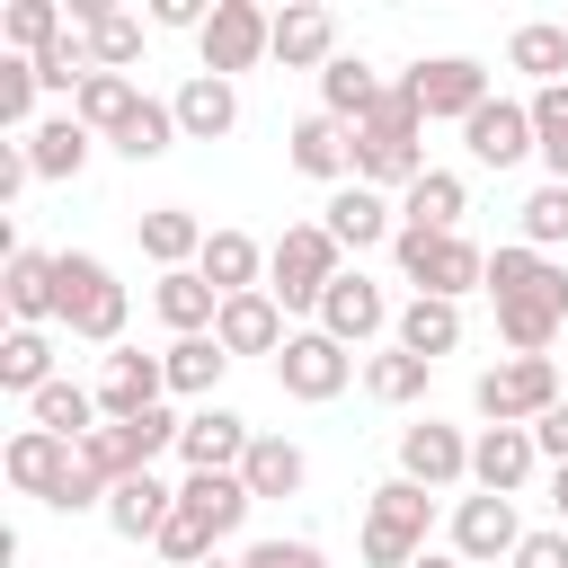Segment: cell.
Listing matches in <instances>:
<instances>
[{"label": "cell", "instance_id": "1", "mask_svg": "<svg viewBox=\"0 0 568 568\" xmlns=\"http://www.w3.org/2000/svg\"><path fill=\"white\" fill-rule=\"evenodd\" d=\"M124 284H115V266L98 257V248H62L53 257V328H71V337H89V346H124Z\"/></svg>", "mask_w": 568, "mask_h": 568}, {"label": "cell", "instance_id": "2", "mask_svg": "<svg viewBox=\"0 0 568 568\" xmlns=\"http://www.w3.org/2000/svg\"><path fill=\"white\" fill-rule=\"evenodd\" d=\"M337 275H346V248L328 240V222H293V231L266 248V293H275L284 311H311V320H320V302H328Z\"/></svg>", "mask_w": 568, "mask_h": 568}, {"label": "cell", "instance_id": "3", "mask_svg": "<svg viewBox=\"0 0 568 568\" xmlns=\"http://www.w3.org/2000/svg\"><path fill=\"white\" fill-rule=\"evenodd\" d=\"M435 532V497L417 479H382L364 497V568H417Z\"/></svg>", "mask_w": 568, "mask_h": 568}, {"label": "cell", "instance_id": "4", "mask_svg": "<svg viewBox=\"0 0 568 568\" xmlns=\"http://www.w3.org/2000/svg\"><path fill=\"white\" fill-rule=\"evenodd\" d=\"M559 399H568V390H559V364H550V355H506V364H488V373L470 382V408H479L488 426H541Z\"/></svg>", "mask_w": 568, "mask_h": 568}, {"label": "cell", "instance_id": "5", "mask_svg": "<svg viewBox=\"0 0 568 568\" xmlns=\"http://www.w3.org/2000/svg\"><path fill=\"white\" fill-rule=\"evenodd\" d=\"M390 257H399V275H408L417 293H435V302H462L470 284H488V248H470L462 231H399Z\"/></svg>", "mask_w": 568, "mask_h": 568}, {"label": "cell", "instance_id": "6", "mask_svg": "<svg viewBox=\"0 0 568 568\" xmlns=\"http://www.w3.org/2000/svg\"><path fill=\"white\" fill-rule=\"evenodd\" d=\"M195 53H204V71H213V80L257 71V62L275 53V9H257V0H213V18H204V36H195Z\"/></svg>", "mask_w": 568, "mask_h": 568}, {"label": "cell", "instance_id": "7", "mask_svg": "<svg viewBox=\"0 0 568 568\" xmlns=\"http://www.w3.org/2000/svg\"><path fill=\"white\" fill-rule=\"evenodd\" d=\"M346 382H355V355H346L328 328H293V337H284V355H275V390H284V399L328 408Z\"/></svg>", "mask_w": 568, "mask_h": 568}, {"label": "cell", "instance_id": "8", "mask_svg": "<svg viewBox=\"0 0 568 568\" xmlns=\"http://www.w3.org/2000/svg\"><path fill=\"white\" fill-rule=\"evenodd\" d=\"M399 80L417 89V106H426V124H435V115H453V124H470V115H479V106L497 98V89H488V71H479L470 53H435V62H408Z\"/></svg>", "mask_w": 568, "mask_h": 568}, {"label": "cell", "instance_id": "9", "mask_svg": "<svg viewBox=\"0 0 568 568\" xmlns=\"http://www.w3.org/2000/svg\"><path fill=\"white\" fill-rule=\"evenodd\" d=\"M89 390H98V417H106V426L151 417V408L169 399V364H160V355H142V346H115V355L98 364V382H89Z\"/></svg>", "mask_w": 568, "mask_h": 568}, {"label": "cell", "instance_id": "10", "mask_svg": "<svg viewBox=\"0 0 568 568\" xmlns=\"http://www.w3.org/2000/svg\"><path fill=\"white\" fill-rule=\"evenodd\" d=\"M399 479H417L426 497H435V488H462V479H470V435L444 426V417L399 426Z\"/></svg>", "mask_w": 568, "mask_h": 568}, {"label": "cell", "instance_id": "11", "mask_svg": "<svg viewBox=\"0 0 568 568\" xmlns=\"http://www.w3.org/2000/svg\"><path fill=\"white\" fill-rule=\"evenodd\" d=\"M426 124H364L355 133V186H417L426 178V142H417Z\"/></svg>", "mask_w": 568, "mask_h": 568}, {"label": "cell", "instance_id": "12", "mask_svg": "<svg viewBox=\"0 0 568 568\" xmlns=\"http://www.w3.org/2000/svg\"><path fill=\"white\" fill-rule=\"evenodd\" d=\"M390 320H399V311H390V293H382L364 266H346V275L328 284V302H320V328H328L337 346H373Z\"/></svg>", "mask_w": 568, "mask_h": 568}, {"label": "cell", "instance_id": "13", "mask_svg": "<svg viewBox=\"0 0 568 568\" xmlns=\"http://www.w3.org/2000/svg\"><path fill=\"white\" fill-rule=\"evenodd\" d=\"M0 470H9V488L18 497H62V479L80 470V444H62V435H44V426H18L9 435V453H0Z\"/></svg>", "mask_w": 568, "mask_h": 568}, {"label": "cell", "instance_id": "14", "mask_svg": "<svg viewBox=\"0 0 568 568\" xmlns=\"http://www.w3.org/2000/svg\"><path fill=\"white\" fill-rule=\"evenodd\" d=\"M515 541H524V524H515V497H462L453 506V559L462 568H488V559H515Z\"/></svg>", "mask_w": 568, "mask_h": 568}, {"label": "cell", "instance_id": "15", "mask_svg": "<svg viewBox=\"0 0 568 568\" xmlns=\"http://www.w3.org/2000/svg\"><path fill=\"white\" fill-rule=\"evenodd\" d=\"M248 444H257V426H248L240 408L204 399V408L186 417V435H178V462H186V470H240V462H248Z\"/></svg>", "mask_w": 568, "mask_h": 568}, {"label": "cell", "instance_id": "16", "mask_svg": "<svg viewBox=\"0 0 568 568\" xmlns=\"http://www.w3.org/2000/svg\"><path fill=\"white\" fill-rule=\"evenodd\" d=\"M532 470H541V444H532V426H479V435H470V488H488V497H515Z\"/></svg>", "mask_w": 568, "mask_h": 568}, {"label": "cell", "instance_id": "17", "mask_svg": "<svg viewBox=\"0 0 568 568\" xmlns=\"http://www.w3.org/2000/svg\"><path fill=\"white\" fill-rule=\"evenodd\" d=\"M462 142H470L479 169H515V160H532V98H488V106L462 124Z\"/></svg>", "mask_w": 568, "mask_h": 568}, {"label": "cell", "instance_id": "18", "mask_svg": "<svg viewBox=\"0 0 568 568\" xmlns=\"http://www.w3.org/2000/svg\"><path fill=\"white\" fill-rule=\"evenodd\" d=\"M488 293L497 302H550V311H568V266L515 240V248H488Z\"/></svg>", "mask_w": 568, "mask_h": 568}, {"label": "cell", "instance_id": "19", "mask_svg": "<svg viewBox=\"0 0 568 568\" xmlns=\"http://www.w3.org/2000/svg\"><path fill=\"white\" fill-rule=\"evenodd\" d=\"M284 160H293L302 178H320V186H355V133H346L337 115H302V124L284 133Z\"/></svg>", "mask_w": 568, "mask_h": 568}, {"label": "cell", "instance_id": "20", "mask_svg": "<svg viewBox=\"0 0 568 568\" xmlns=\"http://www.w3.org/2000/svg\"><path fill=\"white\" fill-rule=\"evenodd\" d=\"M169 515H178V488H169L160 470H133V479L106 488V532H115V541H160Z\"/></svg>", "mask_w": 568, "mask_h": 568}, {"label": "cell", "instance_id": "21", "mask_svg": "<svg viewBox=\"0 0 568 568\" xmlns=\"http://www.w3.org/2000/svg\"><path fill=\"white\" fill-rule=\"evenodd\" d=\"M71 27L89 36V62H98V71H124V80H133V62H142V18H133V9H115V0H71Z\"/></svg>", "mask_w": 568, "mask_h": 568}, {"label": "cell", "instance_id": "22", "mask_svg": "<svg viewBox=\"0 0 568 568\" xmlns=\"http://www.w3.org/2000/svg\"><path fill=\"white\" fill-rule=\"evenodd\" d=\"M382 98H390V80H382V71H373L364 53H337V62L320 71V115H337L346 133H364Z\"/></svg>", "mask_w": 568, "mask_h": 568}, {"label": "cell", "instance_id": "23", "mask_svg": "<svg viewBox=\"0 0 568 568\" xmlns=\"http://www.w3.org/2000/svg\"><path fill=\"white\" fill-rule=\"evenodd\" d=\"M328 240L364 257V248L399 240V204H390L382 186H337V195H328Z\"/></svg>", "mask_w": 568, "mask_h": 568}, {"label": "cell", "instance_id": "24", "mask_svg": "<svg viewBox=\"0 0 568 568\" xmlns=\"http://www.w3.org/2000/svg\"><path fill=\"white\" fill-rule=\"evenodd\" d=\"M213 337H222V355H284V302L275 293H231L222 302V320H213Z\"/></svg>", "mask_w": 568, "mask_h": 568}, {"label": "cell", "instance_id": "25", "mask_svg": "<svg viewBox=\"0 0 568 568\" xmlns=\"http://www.w3.org/2000/svg\"><path fill=\"white\" fill-rule=\"evenodd\" d=\"M275 62H284V71H328V62H337V18L311 9V0L275 9Z\"/></svg>", "mask_w": 568, "mask_h": 568}, {"label": "cell", "instance_id": "26", "mask_svg": "<svg viewBox=\"0 0 568 568\" xmlns=\"http://www.w3.org/2000/svg\"><path fill=\"white\" fill-rule=\"evenodd\" d=\"M169 106H178V133H186V142H222V133L240 124V89H231V80H213V71L178 80V98H169Z\"/></svg>", "mask_w": 568, "mask_h": 568}, {"label": "cell", "instance_id": "27", "mask_svg": "<svg viewBox=\"0 0 568 568\" xmlns=\"http://www.w3.org/2000/svg\"><path fill=\"white\" fill-rule=\"evenodd\" d=\"M133 231H142V257H151L160 275H178V266H195V257H204V240H213V231H204V222H195L186 204H151V213L133 222Z\"/></svg>", "mask_w": 568, "mask_h": 568}, {"label": "cell", "instance_id": "28", "mask_svg": "<svg viewBox=\"0 0 568 568\" xmlns=\"http://www.w3.org/2000/svg\"><path fill=\"white\" fill-rule=\"evenodd\" d=\"M178 506H195V515L213 524V541H231V532L248 524V506H257V497H248V479H240V470H186V479H178Z\"/></svg>", "mask_w": 568, "mask_h": 568}, {"label": "cell", "instance_id": "29", "mask_svg": "<svg viewBox=\"0 0 568 568\" xmlns=\"http://www.w3.org/2000/svg\"><path fill=\"white\" fill-rule=\"evenodd\" d=\"M89 151H98V133H89L80 115H44V124L27 133V160H36V178H44V186L80 178V169H89Z\"/></svg>", "mask_w": 568, "mask_h": 568}, {"label": "cell", "instance_id": "30", "mask_svg": "<svg viewBox=\"0 0 568 568\" xmlns=\"http://www.w3.org/2000/svg\"><path fill=\"white\" fill-rule=\"evenodd\" d=\"M195 275H204L222 302H231V293H266V284H257V275H266V248H257L248 231H213L204 257H195Z\"/></svg>", "mask_w": 568, "mask_h": 568}, {"label": "cell", "instance_id": "31", "mask_svg": "<svg viewBox=\"0 0 568 568\" xmlns=\"http://www.w3.org/2000/svg\"><path fill=\"white\" fill-rule=\"evenodd\" d=\"M0 302H9L18 328H44V320H53V257H44V248H9V266H0Z\"/></svg>", "mask_w": 568, "mask_h": 568}, {"label": "cell", "instance_id": "32", "mask_svg": "<svg viewBox=\"0 0 568 568\" xmlns=\"http://www.w3.org/2000/svg\"><path fill=\"white\" fill-rule=\"evenodd\" d=\"M151 311H160L178 337H213V320H222V293H213L195 266H178V275H160V284H151Z\"/></svg>", "mask_w": 568, "mask_h": 568}, {"label": "cell", "instance_id": "33", "mask_svg": "<svg viewBox=\"0 0 568 568\" xmlns=\"http://www.w3.org/2000/svg\"><path fill=\"white\" fill-rule=\"evenodd\" d=\"M390 346H408V355L444 364V355L462 346V302H435V293H417V302L390 320Z\"/></svg>", "mask_w": 568, "mask_h": 568}, {"label": "cell", "instance_id": "34", "mask_svg": "<svg viewBox=\"0 0 568 568\" xmlns=\"http://www.w3.org/2000/svg\"><path fill=\"white\" fill-rule=\"evenodd\" d=\"M27 426H44V435H62V444H89L106 417H98V390H89V382H44V390L27 399Z\"/></svg>", "mask_w": 568, "mask_h": 568}, {"label": "cell", "instance_id": "35", "mask_svg": "<svg viewBox=\"0 0 568 568\" xmlns=\"http://www.w3.org/2000/svg\"><path fill=\"white\" fill-rule=\"evenodd\" d=\"M462 213H470V186H462L453 169H426V178L399 195V231H462Z\"/></svg>", "mask_w": 568, "mask_h": 568}, {"label": "cell", "instance_id": "36", "mask_svg": "<svg viewBox=\"0 0 568 568\" xmlns=\"http://www.w3.org/2000/svg\"><path fill=\"white\" fill-rule=\"evenodd\" d=\"M240 479H248V497H302L311 453H302L293 435H257V444H248V462H240Z\"/></svg>", "mask_w": 568, "mask_h": 568}, {"label": "cell", "instance_id": "37", "mask_svg": "<svg viewBox=\"0 0 568 568\" xmlns=\"http://www.w3.org/2000/svg\"><path fill=\"white\" fill-rule=\"evenodd\" d=\"M506 62L532 71V89H559V80H568V27H559V18H524V27L506 36Z\"/></svg>", "mask_w": 568, "mask_h": 568}, {"label": "cell", "instance_id": "38", "mask_svg": "<svg viewBox=\"0 0 568 568\" xmlns=\"http://www.w3.org/2000/svg\"><path fill=\"white\" fill-rule=\"evenodd\" d=\"M133 106H142V89H133L124 71H89V80H80V98H71V115H80V124H89L98 142H115Z\"/></svg>", "mask_w": 568, "mask_h": 568}, {"label": "cell", "instance_id": "39", "mask_svg": "<svg viewBox=\"0 0 568 568\" xmlns=\"http://www.w3.org/2000/svg\"><path fill=\"white\" fill-rule=\"evenodd\" d=\"M160 364H169V390H178V399H195V408H204V399H213V382L231 373L222 337H169V355H160Z\"/></svg>", "mask_w": 568, "mask_h": 568}, {"label": "cell", "instance_id": "40", "mask_svg": "<svg viewBox=\"0 0 568 568\" xmlns=\"http://www.w3.org/2000/svg\"><path fill=\"white\" fill-rule=\"evenodd\" d=\"M426 382H435V364H426V355H408V346L364 355V390H373L382 408H417V399H426Z\"/></svg>", "mask_w": 568, "mask_h": 568}, {"label": "cell", "instance_id": "41", "mask_svg": "<svg viewBox=\"0 0 568 568\" xmlns=\"http://www.w3.org/2000/svg\"><path fill=\"white\" fill-rule=\"evenodd\" d=\"M62 36H71V9H62V0H9V9H0V44L27 53V62H36L44 44H62Z\"/></svg>", "mask_w": 568, "mask_h": 568}, {"label": "cell", "instance_id": "42", "mask_svg": "<svg viewBox=\"0 0 568 568\" xmlns=\"http://www.w3.org/2000/svg\"><path fill=\"white\" fill-rule=\"evenodd\" d=\"M178 142H186V133H178V106H169V98H142V106L124 115V133H115V160L142 169V160H169Z\"/></svg>", "mask_w": 568, "mask_h": 568}, {"label": "cell", "instance_id": "43", "mask_svg": "<svg viewBox=\"0 0 568 568\" xmlns=\"http://www.w3.org/2000/svg\"><path fill=\"white\" fill-rule=\"evenodd\" d=\"M44 382H62V373H53V337H44V328H9V337H0V390L36 399Z\"/></svg>", "mask_w": 568, "mask_h": 568}, {"label": "cell", "instance_id": "44", "mask_svg": "<svg viewBox=\"0 0 568 568\" xmlns=\"http://www.w3.org/2000/svg\"><path fill=\"white\" fill-rule=\"evenodd\" d=\"M532 160L550 169V186H568V80L532 89Z\"/></svg>", "mask_w": 568, "mask_h": 568}, {"label": "cell", "instance_id": "45", "mask_svg": "<svg viewBox=\"0 0 568 568\" xmlns=\"http://www.w3.org/2000/svg\"><path fill=\"white\" fill-rule=\"evenodd\" d=\"M559 328H568V311H550V302H497V337L515 355H550Z\"/></svg>", "mask_w": 568, "mask_h": 568}, {"label": "cell", "instance_id": "46", "mask_svg": "<svg viewBox=\"0 0 568 568\" xmlns=\"http://www.w3.org/2000/svg\"><path fill=\"white\" fill-rule=\"evenodd\" d=\"M36 89H44V80H36V62H27V53H0V124H9L18 142L36 133V124H27V115H36Z\"/></svg>", "mask_w": 568, "mask_h": 568}, {"label": "cell", "instance_id": "47", "mask_svg": "<svg viewBox=\"0 0 568 568\" xmlns=\"http://www.w3.org/2000/svg\"><path fill=\"white\" fill-rule=\"evenodd\" d=\"M151 550H160L169 568H204V559H213V524H204L195 506H178V515L160 524V541H151Z\"/></svg>", "mask_w": 568, "mask_h": 568}, {"label": "cell", "instance_id": "48", "mask_svg": "<svg viewBox=\"0 0 568 568\" xmlns=\"http://www.w3.org/2000/svg\"><path fill=\"white\" fill-rule=\"evenodd\" d=\"M559 240H568V186H550V178H541V186L524 195V248H541V257H550Z\"/></svg>", "mask_w": 568, "mask_h": 568}, {"label": "cell", "instance_id": "49", "mask_svg": "<svg viewBox=\"0 0 568 568\" xmlns=\"http://www.w3.org/2000/svg\"><path fill=\"white\" fill-rule=\"evenodd\" d=\"M89 71H98V62H89V36H80V27H71L62 44H44V53H36V80H44V89H62V98H80V80H89Z\"/></svg>", "mask_w": 568, "mask_h": 568}, {"label": "cell", "instance_id": "50", "mask_svg": "<svg viewBox=\"0 0 568 568\" xmlns=\"http://www.w3.org/2000/svg\"><path fill=\"white\" fill-rule=\"evenodd\" d=\"M240 568H328V550H320V541H302V532H293V541L275 532V541H248V550H240Z\"/></svg>", "mask_w": 568, "mask_h": 568}, {"label": "cell", "instance_id": "51", "mask_svg": "<svg viewBox=\"0 0 568 568\" xmlns=\"http://www.w3.org/2000/svg\"><path fill=\"white\" fill-rule=\"evenodd\" d=\"M506 568H568V532H559V524H541V532H524Z\"/></svg>", "mask_w": 568, "mask_h": 568}, {"label": "cell", "instance_id": "52", "mask_svg": "<svg viewBox=\"0 0 568 568\" xmlns=\"http://www.w3.org/2000/svg\"><path fill=\"white\" fill-rule=\"evenodd\" d=\"M27 186H36V160H27V142H0V213H9Z\"/></svg>", "mask_w": 568, "mask_h": 568}, {"label": "cell", "instance_id": "53", "mask_svg": "<svg viewBox=\"0 0 568 568\" xmlns=\"http://www.w3.org/2000/svg\"><path fill=\"white\" fill-rule=\"evenodd\" d=\"M204 18H213V0H151V27H195L204 36Z\"/></svg>", "mask_w": 568, "mask_h": 568}, {"label": "cell", "instance_id": "54", "mask_svg": "<svg viewBox=\"0 0 568 568\" xmlns=\"http://www.w3.org/2000/svg\"><path fill=\"white\" fill-rule=\"evenodd\" d=\"M532 444H541V462H550V470L568 462V399H559V408H550V417L532 426Z\"/></svg>", "mask_w": 568, "mask_h": 568}, {"label": "cell", "instance_id": "55", "mask_svg": "<svg viewBox=\"0 0 568 568\" xmlns=\"http://www.w3.org/2000/svg\"><path fill=\"white\" fill-rule=\"evenodd\" d=\"M550 515H559V532H568V462L550 470Z\"/></svg>", "mask_w": 568, "mask_h": 568}, {"label": "cell", "instance_id": "56", "mask_svg": "<svg viewBox=\"0 0 568 568\" xmlns=\"http://www.w3.org/2000/svg\"><path fill=\"white\" fill-rule=\"evenodd\" d=\"M417 568H462V559H453V550H426V559H417Z\"/></svg>", "mask_w": 568, "mask_h": 568}, {"label": "cell", "instance_id": "57", "mask_svg": "<svg viewBox=\"0 0 568 568\" xmlns=\"http://www.w3.org/2000/svg\"><path fill=\"white\" fill-rule=\"evenodd\" d=\"M204 568H240V559H222V550H213V559H204Z\"/></svg>", "mask_w": 568, "mask_h": 568}]
</instances>
